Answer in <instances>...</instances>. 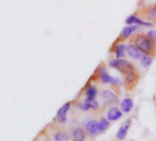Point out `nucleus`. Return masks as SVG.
<instances>
[{"mask_svg": "<svg viewBox=\"0 0 156 141\" xmlns=\"http://www.w3.org/2000/svg\"><path fill=\"white\" fill-rule=\"evenodd\" d=\"M129 43L133 45L142 55L153 57L156 55V42H154L146 33L138 32L131 35Z\"/></svg>", "mask_w": 156, "mask_h": 141, "instance_id": "1", "label": "nucleus"}, {"mask_svg": "<svg viewBox=\"0 0 156 141\" xmlns=\"http://www.w3.org/2000/svg\"><path fill=\"white\" fill-rule=\"evenodd\" d=\"M46 133L55 141H68L70 137V135L67 130L60 128L56 124L49 125L46 130Z\"/></svg>", "mask_w": 156, "mask_h": 141, "instance_id": "2", "label": "nucleus"}, {"mask_svg": "<svg viewBox=\"0 0 156 141\" xmlns=\"http://www.w3.org/2000/svg\"><path fill=\"white\" fill-rule=\"evenodd\" d=\"M134 15L139 16L142 20L145 19L148 22L156 24V5L154 4L140 7L134 13Z\"/></svg>", "mask_w": 156, "mask_h": 141, "instance_id": "3", "label": "nucleus"}, {"mask_svg": "<svg viewBox=\"0 0 156 141\" xmlns=\"http://www.w3.org/2000/svg\"><path fill=\"white\" fill-rule=\"evenodd\" d=\"M109 66L115 68L116 70H118L119 72H120L123 75L127 74L128 72L135 69V66L129 61L122 59V58H115V59H111L109 62Z\"/></svg>", "mask_w": 156, "mask_h": 141, "instance_id": "4", "label": "nucleus"}, {"mask_svg": "<svg viewBox=\"0 0 156 141\" xmlns=\"http://www.w3.org/2000/svg\"><path fill=\"white\" fill-rule=\"evenodd\" d=\"M139 78H140V75L136 68L123 75V81H124V85L126 88L129 90L133 89L134 86L137 85Z\"/></svg>", "mask_w": 156, "mask_h": 141, "instance_id": "5", "label": "nucleus"}, {"mask_svg": "<svg viewBox=\"0 0 156 141\" xmlns=\"http://www.w3.org/2000/svg\"><path fill=\"white\" fill-rule=\"evenodd\" d=\"M78 108L83 111H88L89 109L97 110L99 108V103L95 98H89L86 97L85 100L78 105Z\"/></svg>", "mask_w": 156, "mask_h": 141, "instance_id": "6", "label": "nucleus"}, {"mask_svg": "<svg viewBox=\"0 0 156 141\" xmlns=\"http://www.w3.org/2000/svg\"><path fill=\"white\" fill-rule=\"evenodd\" d=\"M85 131L88 135L94 136H97L98 134L100 133L99 131V121L95 119L88 120L86 125H85Z\"/></svg>", "mask_w": 156, "mask_h": 141, "instance_id": "7", "label": "nucleus"}, {"mask_svg": "<svg viewBox=\"0 0 156 141\" xmlns=\"http://www.w3.org/2000/svg\"><path fill=\"white\" fill-rule=\"evenodd\" d=\"M70 106H71V103L67 102L58 109V111L57 113V116H56V120L57 121V123L64 124L67 121V113L68 112Z\"/></svg>", "mask_w": 156, "mask_h": 141, "instance_id": "8", "label": "nucleus"}, {"mask_svg": "<svg viewBox=\"0 0 156 141\" xmlns=\"http://www.w3.org/2000/svg\"><path fill=\"white\" fill-rule=\"evenodd\" d=\"M101 97L104 102H106L107 105H113V104H118L119 103V98L118 96L110 90L109 89H104L101 92Z\"/></svg>", "mask_w": 156, "mask_h": 141, "instance_id": "9", "label": "nucleus"}, {"mask_svg": "<svg viewBox=\"0 0 156 141\" xmlns=\"http://www.w3.org/2000/svg\"><path fill=\"white\" fill-rule=\"evenodd\" d=\"M137 30H138V25H130L125 26L122 29V31H121V33H120V35L119 39H118L117 42L130 38V36L131 35H133L135 33V31H137Z\"/></svg>", "mask_w": 156, "mask_h": 141, "instance_id": "10", "label": "nucleus"}, {"mask_svg": "<svg viewBox=\"0 0 156 141\" xmlns=\"http://www.w3.org/2000/svg\"><path fill=\"white\" fill-rule=\"evenodd\" d=\"M130 125H131V120L130 119H127L126 121H124L123 124L119 128L118 132L116 133V138H118L120 140L124 139L126 137L127 134H128V131H129V129L130 127Z\"/></svg>", "mask_w": 156, "mask_h": 141, "instance_id": "11", "label": "nucleus"}, {"mask_svg": "<svg viewBox=\"0 0 156 141\" xmlns=\"http://www.w3.org/2000/svg\"><path fill=\"white\" fill-rule=\"evenodd\" d=\"M126 24L127 25H144V26H152V23L148 22V21H144L141 18H140L139 16L135 15L134 14L130 15L129 17H127L126 19Z\"/></svg>", "mask_w": 156, "mask_h": 141, "instance_id": "12", "label": "nucleus"}, {"mask_svg": "<svg viewBox=\"0 0 156 141\" xmlns=\"http://www.w3.org/2000/svg\"><path fill=\"white\" fill-rule=\"evenodd\" d=\"M86 134L87 133L83 128L78 126L72 129L70 136H71L72 141H85Z\"/></svg>", "mask_w": 156, "mask_h": 141, "instance_id": "13", "label": "nucleus"}, {"mask_svg": "<svg viewBox=\"0 0 156 141\" xmlns=\"http://www.w3.org/2000/svg\"><path fill=\"white\" fill-rule=\"evenodd\" d=\"M121 116H122V111L116 106L110 107L107 112V118L109 121H117Z\"/></svg>", "mask_w": 156, "mask_h": 141, "instance_id": "14", "label": "nucleus"}, {"mask_svg": "<svg viewBox=\"0 0 156 141\" xmlns=\"http://www.w3.org/2000/svg\"><path fill=\"white\" fill-rule=\"evenodd\" d=\"M99 76L100 82L104 84H112L115 79V77H112L111 76H109V74L106 71L105 68L99 69Z\"/></svg>", "mask_w": 156, "mask_h": 141, "instance_id": "15", "label": "nucleus"}, {"mask_svg": "<svg viewBox=\"0 0 156 141\" xmlns=\"http://www.w3.org/2000/svg\"><path fill=\"white\" fill-rule=\"evenodd\" d=\"M113 52L116 55V58H123L125 56V52H126V45L120 44L116 42L115 45H113L112 48Z\"/></svg>", "mask_w": 156, "mask_h": 141, "instance_id": "16", "label": "nucleus"}, {"mask_svg": "<svg viewBox=\"0 0 156 141\" xmlns=\"http://www.w3.org/2000/svg\"><path fill=\"white\" fill-rule=\"evenodd\" d=\"M126 52L133 59H140V56L142 55V54L133 45H131L130 43L128 45H126Z\"/></svg>", "mask_w": 156, "mask_h": 141, "instance_id": "17", "label": "nucleus"}, {"mask_svg": "<svg viewBox=\"0 0 156 141\" xmlns=\"http://www.w3.org/2000/svg\"><path fill=\"white\" fill-rule=\"evenodd\" d=\"M133 108V101L131 98L126 97L120 102V109L124 113H130Z\"/></svg>", "mask_w": 156, "mask_h": 141, "instance_id": "18", "label": "nucleus"}, {"mask_svg": "<svg viewBox=\"0 0 156 141\" xmlns=\"http://www.w3.org/2000/svg\"><path fill=\"white\" fill-rule=\"evenodd\" d=\"M85 95H86V97L95 98L98 95V90L94 86H88L85 89Z\"/></svg>", "mask_w": 156, "mask_h": 141, "instance_id": "19", "label": "nucleus"}, {"mask_svg": "<svg viewBox=\"0 0 156 141\" xmlns=\"http://www.w3.org/2000/svg\"><path fill=\"white\" fill-rule=\"evenodd\" d=\"M140 65L145 68L149 67L152 63V57L150 55H142L140 56Z\"/></svg>", "mask_w": 156, "mask_h": 141, "instance_id": "20", "label": "nucleus"}, {"mask_svg": "<svg viewBox=\"0 0 156 141\" xmlns=\"http://www.w3.org/2000/svg\"><path fill=\"white\" fill-rule=\"evenodd\" d=\"M99 131L104 132L106 131L109 127V121L108 120V118L102 117L99 120Z\"/></svg>", "mask_w": 156, "mask_h": 141, "instance_id": "21", "label": "nucleus"}, {"mask_svg": "<svg viewBox=\"0 0 156 141\" xmlns=\"http://www.w3.org/2000/svg\"><path fill=\"white\" fill-rule=\"evenodd\" d=\"M154 42H156V30H149L146 33Z\"/></svg>", "mask_w": 156, "mask_h": 141, "instance_id": "22", "label": "nucleus"}, {"mask_svg": "<svg viewBox=\"0 0 156 141\" xmlns=\"http://www.w3.org/2000/svg\"><path fill=\"white\" fill-rule=\"evenodd\" d=\"M47 141H50V140H47Z\"/></svg>", "mask_w": 156, "mask_h": 141, "instance_id": "23", "label": "nucleus"}, {"mask_svg": "<svg viewBox=\"0 0 156 141\" xmlns=\"http://www.w3.org/2000/svg\"><path fill=\"white\" fill-rule=\"evenodd\" d=\"M154 5H156V3H155V4H154Z\"/></svg>", "mask_w": 156, "mask_h": 141, "instance_id": "24", "label": "nucleus"}]
</instances>
